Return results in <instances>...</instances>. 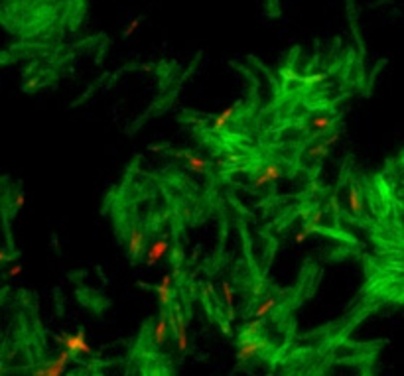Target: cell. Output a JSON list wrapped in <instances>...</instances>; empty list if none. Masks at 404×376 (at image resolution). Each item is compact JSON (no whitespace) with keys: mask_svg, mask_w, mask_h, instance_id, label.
<instances>
[{"mask_svg":"<svg viewBox=\"0 0 404 376\" xmlns=\"http://www.w3.org/2000/svg\"><path fill=\"white\" fill-rule=\"evenodd\" d=\"M180 158H185V163H187V168L193 172V174H201L205 172L209 165H211V161H207L205 158L201 156H195V154H189V152H180L178 154Z\"/></svg>","mask_w":404,"mask_h":376,"instance_id":"obj_10","label":"cell"},{"mask_svg":"<svg viewBox=\"0 0 404 376\" xmlns=\"http://www.w3.org/2000/svg\"><path fill=\"white\" fill-rule=\"evenodd\" d=\"M168 329H170V321H168V315L162 311L160 317H158V321H156V325H154V331H152V339H154V345H156V347L164 345L166 337H168Z\"/></svg>","mask_w":404,"mask_h":376,"instance_id":"obj_9","label":"cell"},{"mask_svg":"<svg viewBox=\"0 0 404 376\" xmlns=\"http://www.w3.org/2000/svg\"><path fill=\"white\" fill-rule=\"evenodd\" d=\"M142 248H144V233L138 227H132L129 234V256L132 260L138 258Z\"/></svg>","mask_w":404,"mask_h":376,"instance_id":"obj_8","label":"cell"},{"mask_svg":"<svg viewBox=\"0 0 404 376\" xmlns=\"http://www.w3.org/2000/svg\"><path fill=\"white\" fill-rule=\"evenodd\" d=\"M14 209H22L24 205H26V195L24 193H16V197H14Z\"/></svg>","mask_w":404,"mask_h":376,"instance_id":"obj_21","label":"cell"},{"mask_svg":"<svg viewBox=\"0 0 404 376\" xmlns=\"http://www.w3.org/2000/svg\"><path fill=\"white\" fill-rule=\"evenodd\" d=\"M324 79H326L324 73H315V75H308V77H304L302 81H304L306 85H315V83H321Z\"/></svg>","mask_w":404,"mask_h":376,"instance_id":"obj_20","label":"cell"},{"mask_svg":"<svg viewBox=\"0 0 404 376\" xmlns=\"http://www.w3.org/2000/svg\"><path fill=\"white\" fill-rule=\"evenodd\" d=\"M328 152H330V146L321 140V142L313 144L312 148L308 150V156H310V158H315V160H319V158H326Z\"/></svg>","mask_w":404,"mask_h":376,"instance_id":"obj_17","label":"cell"},{"mask_svg":"<svg viewBox=\"0 0 404 376\" xmlns=\"http://www.w3.org/2000/svg\"><path fill=\"white\" fill-rule=\"evenodd\" d=\"M6 274H8L10 278H16V276H20V274H22V266H20V264H12V266L8 268V272H6Z\"/></svg>","mask_w":404,"mask_h":376,"instance_id":"obj_23","label":"cell"},{"mask_svg":"<svg viewBox=\"0 0 404 376\" xmlns=\"http://www.w3.org/2000/svg\"><path fill=\"white\" fill-rule=\"evenodd\" d=\"M215 291V286L211 284V282H207V284H203V287H201V294L203 296H211Z\"/></svg>","mask_w":404,"mask_h":376,"instance_id":"obj_25","label":"cell"},{"mask_svg":"<svg viewBox=\"0 0 404 376\" xmlns=\"http://www.w3.org/2000/svg\"><path fill=\"white\" fill-rule=\"evenodd\" d=\"M176 258V262H180V258H182V250L180 248H176V250L172 252V260Z\"/></svg>","mask_w":404,"mask_h":376,"instance_id":"obj_29","label":"cell"},{"mask_svg":"<svg viewBox=\"0 0 404 376\" xmlns=\"http://www.w3.org/2000/svg\"><path fill=\"white\" fill-rule=\"evenodd\" d=\"M37 87V79L34 77V79H30V83H28V89H36Z\"/></svg>","mask_w":404,"mask_h":376,"instance_id":"obj_30","label":"cell"},{"mask_svg":"<svg viewBox=\"0 0 404 376\" xmlns=\"http://www.w3.org/2000/svg\"><path fill=\"white\" fill-rule=\"evenodd\" d=\"M221 325V331L225 333V335H231V325L229 323H219Z\"/></svg>","mask_w":404,"mask_h":376,"instance_id":"obj_28","label":"cell"},{"mask_svg":"<svg viewBox=\"0 0 404 376\" xmlns=\"http://www.w3.org/2000/svg\"><path fill=\"white\" fill-rule=\"evenodd\" d=\"M321 219H324V211H319V209H317V211H313V213H312V217H310V219H308V223H306V225H304V231H308V233L312 234L313 231H315V229H317V227H319V223H321Z\"/></svg>","mask_w":404,"mask_h":376,"instance_id":"obj_18","label":"cell"},{"mask_svg":"<svg viewBox=\"0 0 404 376\" xmlns=\"http://www.w3.org/2000/svg\"><path fill=\"white\" fill-rule=\"evenodd\" d=\"M339 138H341V136H339V132H333V134H331V136H328V138H326L324 142H326L331 148V146H333L335 142H339Z\"/></svg>","mask_w":404,"mask_h":376,"instance_id":"obj_24","label":"cell"},{"mask_svg":"<svg viewBox=\"0 0 404 376\" xmlns=\"http://www.w3.org/2000/svg\"><path fill=\"white\" fill-rule=\"evenodd\" d=\"M172 284H174V274H164L160 284L156 286L158 302L162 307H170V304H172Z\"/></svg>","mask_w":404,"mask_h":376,"instance_id":"obj_7","label":"cell"},{"mask_svg":"<svg viewBox=\"0 0 404 376\" xmlns=\"http://www.w3.org/2000/svg\"><path fill=\"white\" fill-rule=\"evenodd\" d=\"M284 174H282V170L276 165V163H268L260 174H258L255 181H253V187L255 189H260V187H264V185H268V183H274L278 179L282 178Z\"/></svg>","mask_w":404,"mask_h":376,"instance_id":"obj_5","label":"cell"},{"mask_svg":"<svg viewBox=\"0 0 404 376\" xmlns=\"http://www.w3.org/2000/svg\"><path fill=\"white\" fill-rule=\"evenodd\" d=\"M0 262H8V252L6 250L0 252Z\"/></svg>","mask_w":404,"mask_h":376,"instance_id":"obj_31","label":"cell"},{"mask_svg":"<svg viewBox=\"0 0 404 376\" xmlns=\"http://www.w3.org/2000/svg\"><path fill=\"white\" fill-rule=\"evenodd\" d=\"M87 333L83 331V329H79L77 333H73V335H57L55 337V341L59 343V345H63V349H67V351H71L73 355H91L93 349L91 345L87 343Z\"/></svg>","mask_w":404,"mask_h":376,"instance_id":"obj_1","label":"cell"},{"mask_svg":"<svg viewBox=\"0 0 404 376\" xmlns=\"http://www.w3.org/2000/svg\"><path fill=\"white\" fill-rule=\"evenodd\" d=\"M328 203H330L331 211H333V213H335V215H339V213H341V209H339V201H337V197H335V195H331V197H330V201H328Z\"/></svg>","mask_w":404,"mask_h":376,"instance_id":"obj_22","label":"cell"},{"mask_svg":"<svg viewBox=\"0 0 404 376\" xmlns=\"http://www.w3.org/2000/svg\"><path fill=\"white\" fill-rule=\"evenodd\" d=\"M266 349V341L257 339V337H251V339H243L239 351H237V360L239 362H249L257 357L260 351Z\"/></svg>","mask_w":404,"mask_h":376,"instance_id":"obj_3","label":"cell"},{"mask_svg":"<svg viewBox=\"0 0 404 376\" xmlns=\"http://www.w3.org/2000/svg\"><path fill=\"white\" fill-rule=\"evenodd\" d=\"M260 325H262V319H258V317H255L253 321L247 323V327L243 329V339H251V337H257L258 331H260Z\"/></svg>","mask_w":404,"mask_h":376,"instance_id":"obj_16","label":"cell"},{"mask_svg":"<svg viewBox=\"0 0 404 376\" xmlns=\"http://www.w3.org/2000/svg\"><path fill=\"white\" fill-rule=\"evenodd\" d=\"M235 110H237V107H227L225 110H221L219 114L215 116V120H213V130H215V132H221V130L227 126V122L233 118Z\"/></svg>","mask_w":404,"mask_h":376,"instance_id":"obj_13","label":"cell"},{"mask_svg":"<svg viewBox=\"0 0 404 376\" xmlns=\"http://www.w3.org/2000/svg\"><path fill=\"white\" fill-rule=\"evenodd\" d=\"M225 160H227V163H239L243 160V156H239V154H229Z\"/></svg>","mask_w":404,"mask_h":376,"instance_id":"obj_27","label":"cell"},{"mask_svg":"<svg viewBox=\"0 0 404 376\" xmlns=\"http://www.w3.org/2000/svg\"><path fill=\"white\" fill-rule=\"evenodd\" d=\"M310 126L313 130H317V132H330L333 128V120L330 116H315V118L310 120Z\"/></svg>","mask_w":404,"mask_h":376,"instance_id":"obj_15","label":"cell"},{"mask_svg":"<svg viewBox=\"0 0 404 376\" xmlns=\"http://www.w3.org/2000/svg\"><path fill=\"white\" fill-rule=\"evenodd\" d=\"M140 24H142V18H140V16H138V18H132V20H130V24L127 26V28H125V32H123V34H125V37L134 36V32H136V30L140 28Z\"/></svg>","mask_w":404,"mask_h":376,"instance_id":"obj_19","label":"cell"},{"mask_svg":"<svg viewBox=\"0 0 404 376\" xmlns=\"http://www.w3.org/2000/svg\"><path fill=\"white\" fill-rule=\"evenodd\" d=\"M276 304H278V300H276V298H272V296H270V298H266L264 302H260V305L257 307V311L253 313V317H258V319L266 317V315H268V313H270V311H272V309L276 307Z\"/></svg>","mask_w":404,"mask_h":376,"instance_id":"obj_14","label":"cell"},{"mask_svg":"<svg viewBox=\"0 0 404 376\" xmlns=\"http://www.w3.org/2000/svg\"><path fill=\"white\" fill-rule=\"evenodd\" d=\"M71 357H73V353L67 351V349H63L55 360L48 362V364L42 366V368H36V370H34V376H61L65 372V366H67V362L71 360Z\"/></svg>","mask_w":404,"mask_h":376,"instance_id":"obj_2","label":"cell"},{"mask_svg":"<svg viewBox=\"0 0 404 376\" xmlns=\"http://www.w3.org/2000/svg\"><path fill=\"white\" fill-rule=\"evenodd\" d=\"M308 231H302V233H296L294 234V240L298 242V244H302V242H306V238H308Z\"/></svg>","mask_w":404,"mask_h":376,"instance_id":"obj_26","label":"cell"},{"mask_svg":"<svg viewBox=\"0 0 404 376\" xmlns=\"http://www.w3.org/2000/svg\"><path fill=\"white\" fill-rule=\"evenodd\" d=\"M347 207L353 215H363V201H361L359 189L355 183H351L349 191H347Z\"/></svg>","mask_w":404,"mask_h":376,"instance_id":"obj_11","label":"cell"},{"mask_svg":"<svg viewBox=\"0 0 404 376\" xmlns=\"http://www.w3.org/2000/svg\"><path fill=\"white\" fill-rule=\"evenodd\" d=\"M172 309H174V313H176V329H174V333H176V341H178V351L180 353H185L187 351V325H185V315L182 313V307L178 304L172 305Z\"/></svg>","mask_w":404,"mask_h":376,"instance_id":"obj_4","label":"cell"},{"mask_svg":"<svg viewBox=\"0 0 404 376\" xmlns=\"http://www.w3.org/2000/svg\"><path fill=\"white\" fill-rule=\"evenodd\" d=\"M221 291H223V300H225V305H227V309H229V321H233V317H235V311H233V304H235V291H233V287L229 282H223L221 284Z\"/></svg>","mask_w":404,"mask_h":376,"instance_id":"obj_12","label":"cell"},{"mask_svg":"<svg viewBox=\"0 0 404 376\" xmlns=\"http://www.w3.org/2000/svg\"><path fill=\"white\" fill-rule=\"evenodd\" d=\"M168 248H170V242H168L166 236H160L158 240H154V244L150 246V250H148V254H146V266L148 268L156 266V264H158V262L166 256Z\"/></svg>","mask_w":404,"mask_h":376,"instance_id":"obj_6","label":"cell"},{"mask_svg":"<svg viewBox=\"0 0 404 376\" xmlns=\"http://www.w3.org/2000/svg\"><path fill=\"white\" fill-rule=\"evenodd\" d=\"M150 150H152V152H160V150H162V146H150Z\"/></svg>","mask_w":404,"mask_h":376,"instance_id":"obj_32","label":"cell"}]
</instances>
